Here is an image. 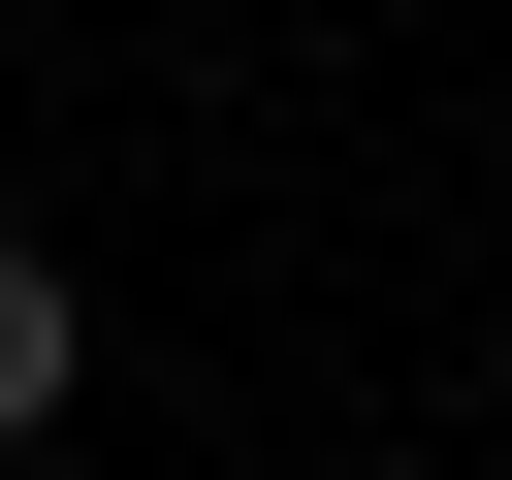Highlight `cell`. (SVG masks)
Listing matches in <instances>:
<instances>
[{"label": "cell", "mask_w": 512, "mask_h": 480, "mask_svg": "<svg viewBox=\"0 0 512 480\" xmlns=\"http://www.w3.org/2000/svg\"><path fill=\"white\" fill-rule=\"evenodd\" d=\"M64 384H96V288H64V256H32V224H0V448H32V416H64Z\"/></svg>", "instance_id": "6da1fadb"}]
</instances>
